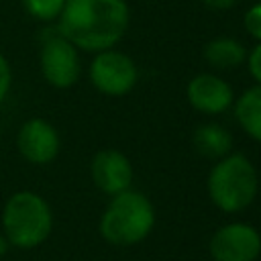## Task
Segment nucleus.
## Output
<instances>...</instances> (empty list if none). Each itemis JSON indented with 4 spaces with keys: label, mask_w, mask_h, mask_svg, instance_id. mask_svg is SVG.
<instances>
[{
    "label": "nucleus",
    "mask_w": 261,
    "mask_h": 261,
    "mask_svg": "<svg viewBox=\"0 0 261 261\" xmlns=\"http://www.w3.org/2000/svg\"><path fill=\"white\" fill-rule=\"evenodd\" d=\"M128 27L124 0H65L59 14V35L84 51L114 47Z\"/></svg>",
    "instance_id": "1"
},
{
    "label": "nucleus",
    "mask_w": 261,
    "mask_h": 261,
    "mask_svg": "<svg viewBox=\"0 0 261 261\" xmlns=\"http://www.w3.org/2000/svg\"><path fill=\"white\" fill-rule=\"evenodd\" d=\"M155 224V210L141 192L124 190L112 196L108 208L100 218V232L112 245L141 243Z\"/></svg>",
    "instance_id": "2"
},
{
    "label": "nucleus",
    "mask_w": 261,
    "mask_h": 261,
    "mask_svg": "<svg viewBox=\"0 0 261 261\" xmlns=\"http://www.w3.org/2000/svg\"><path fill=\"white\" fill-rule=\"evenodd\" d=\"M257 188V171L253 163L241 153L220 157L208 175L210 200L228 214L245 210L255 200Z\"/></svg>",
    "instance_id": "3"
},
{
    "label": "nucleus",
    "mask_w": 261,
    "mask_h": 261,
    "mask_svg": "<svg viewBox=\"0 0 261 261\" xmlns=\"http://www.w3.org/2000/svg\"><path fill=\"white\" fill-rule=\"evenodd\" d=\"M2 226L8 243L31 249L41 245L53 228L49 204L35 192H16L2 210Z\"/></svg>",
    "instance_id": "4"
},
{
    "label": "nucleus",
    "mask_w": 261,
    "mask_h": 261,
    "mask_svg": "<svg viewBox=\"0 0 261 261\" xmlns=\"http://www.w3.org/2000/svg\"><path fill=\"white\" fill-rule=\"evenodd\" d=\"M137 65L135 61L112 49L98 51L90 65V80L94 88L106 96H124L137 84Z\"/></svg>",
    "instance_id": "5"
},
{
    "label": "nucleus",
    "mask_w": 261,
    "mask_h": 261,
    "mask_svg": "<svg viewBox=\"0 0 261 261\" xmlns=\"http://www.w3.org/2000/svg\"><path fill=\"white\" fill-rule=\"evenodd\" d=\"M41 71L55 88H69L80 77L77 47L65 37L55 35L45 39L41 47Z\"/></svg>",
    "instance_id": "6"
},
{
    "label": "nucleus",
    "mask_w": 261,
    "mask_h": 261,
    "mask_svg": "<svg viewBox=\"0 0 261 261\" xmlns=\"http://www.w3.org/2000/svg\"><path fill=\"white\" fill-rule=\"evenodd\" d=\"M261 253V234L243 222L218 228L210 239V255L214 261H255Z\"/></svg>",
    "instance_id": "7"
},
{
    "label": "nucleus",
    "mask_w": 261,
    "mask_h": 261,
    "mask_svg": "<svg viewBox=\"0 0 261 261\" xmlns=\"http://www.w3.org/2000/svg\"><path fill=\"white\" fill-rule=\"evenodd\" d=\"M16 145L20 155L31 163H49L59 153V135L51 122L43 118L27 120L16 137Z\"/></svg>",
    "instance_id": "8"
},
{
    "label": "nucleus",
    "mask_w": 261,
    "mask_h": 261,
    "mask_svg": "<svg viewBox=\"0 0 261 261\" xmlns=\"http://www.w3.org/2000/svg\"><path fill=\"white\" fill-rule=\"evenodd\" d=\"M90 171H92L94 184L104 194H110V196H116L128 190L133 181V165L126 159V155H122L116 149H104L96 153L92 159Z\"/></svg>",
    "instance_id": "9"
},
{
    "label": "nucleus",
    "mask_w": 261,
    "mask_h": 261,
    "mask_svg": "<svg viewBox=\"0 0 261 261\" xmlns=\"http://www.w3.org/2000/svg\"><path fill=\"white\" fill-rule=\"evenodd\" d=\"M188 102L204 114H220L232 104V88L214 73H200L188 84Z\"/></svg>",
    "instance_id": "10"
},
{
    "label": "nucleus",
    "mask_w": 261,
    "mask_h": 261,
    "mask_svg": "<svg viewBox=\"0 0 261 261\" xmlns=\"http://www.w3.org/2000/svg\"><path fill=\"white\" fill-rule=\"evenodd\" d=\"M230 139H232L230 133L226 128H222L220 124H214V122L198 126L194 130V137H192L196 151L206 159L224 157L230 151V145H232Z\"/></svg>",
    "instance_id": "11"
},
{
    "label": "nucleus",
    "mask_w": 261,
    "mask_h": 261,
    "mask_svg": "<svg viewBox=\"0 0 261 261\" xmlns=\"http://www.w3.org/2000/svg\"><path fill=\"white\" fill-rule=\"evenodd\" d=\"M234 116L241 128L261 143V84L249 88L234 104Z\"/></svg>",
    "instance_id": "12"
},
{
    "label": "nucleus",
    "mask_w": 261,
    "mask_h": 261,
    "mask_svg": "<svg viewBox=\"0 0 261 261\" xmlns=\"http://www.w3.org/2000/svg\"><path fill=\"white\" fill-rule=\"evenodd\" d=\"M204 57L216 69H232L245 61L247 51L232 37H216L204 47Z\"/></svg>",
    "instance_id": "13"
},
{
    "label": "nucleus",
    "mask_w": 261,
    "mask_h": 261,
    "mask_svg": "<svg viewBox=\"0 0 261 261\" xmlns=\"http://www.w3.org/2000/svg\"><path fill=\"white\" fill-rule=\"evenodd\" d=\"M22 4L37 20H53L61 14L65 0H22Z\"/></svg>",
    "instance_id": "14"
},
{
    "label": "nucleus",
    "mask_w": 261,
    "mask_h": 261,
    "mask_svg": "<svg viewBox=\"0 0 261 261\" xmlns=\"http://www.w3.org/2000/svg\"><path fill=\"white\" fill-rule=\"evenodd\" d=\"M245 29L251 37H255L257 41H261V2H257L255 6H251L245 14Z\"/></svg>",
    "instance_id": "15"
},
{
    "label": "nucleus",
    "mask_w": 261,
    "mask_h": 261,
    "mask_svg": "<svg viewBox=\"0 0 261 261\" xmlns=\"http://www.w3.org/2000/svg\"><path fill=\"white\" fill-rule=\"evenodd\" d=\"M10 82H12V73H10V65L6 61V57L0 53V102L6 98L8 90H10Z\"/></svg>",
    "instance_id": "16"
},
{
    "label": "nucleus",
    "mask_w": 261,
    "mask_h": 261,
    "mask_svg": "<svg viewBox=\"0 0 261 261\" xmlns=\"http://www.w3.org/2000/svg\"><path fill=\"white\" fill-rule=\"evenodd\" d=\"M247 63H249V71H251V75L261 84V43L255 45V49L249 53Z\"/></svg>",
    "instance_id": "17"
},
{
    "label": "nucleus",
    "mask_w": 261,
    "mask_h": 261,
    "mask_svg": "<svg viewBox=\"0 0 261 261\" xmlns=\"http://www.w3.org/2000/svg\"><path fill=\"white\" fill-rule=\"evenodd\" d=\"M208 8H212V10H226V8H230L237 0H202Z\"/></svg>",
    "instance_id": "18"
},
{
    "label": "nucleus",
    "mask_w": 261,
    "mask_h": 261,
    "mask_svg": "<svg viewBox=\"0 0 261 261\" xmlns=\"http://www.w3.org/2000/svg\"><path fill=\"white\" fill-rule=\"evenodd\" d=\"M6 247H8V241H6L4 234H0V257L6 253Z\"/></svg>",
    "instance_id": "19"
}]
</instances>
